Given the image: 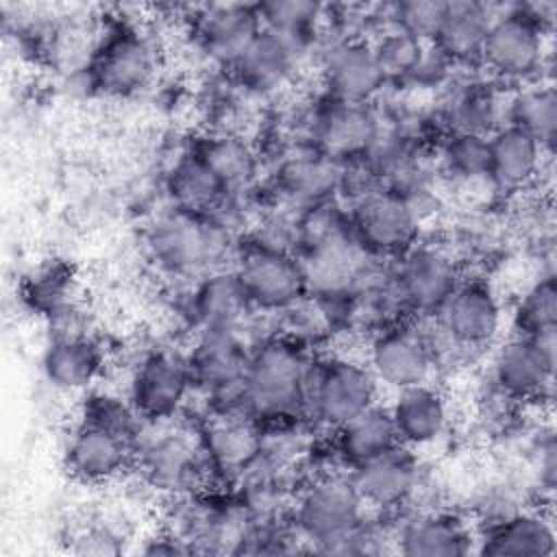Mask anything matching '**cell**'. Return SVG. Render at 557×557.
Instances as JSON below:
<instances>
[{
    "instance_id": "obj_26",
    "label": "cell",
    "mask_w": 557,
    "mask_h": 557,
    "mask_svg": "<svg viewBox=\"0 0 557 557\" xmlns=\"http://www.w3.org/2000/svg\"><path fill=\"white\" fill-rule=\"evenodd\" d=\"M492 20L494 11L490 4L472 0L446 2L433 46L448 63L479 61Z\"/></svg>"
},
{
    "instance_id": "obj_13",
    "label": "cell",
    "mask_w": 557,
    "mask_h": 557,
    "mask_svg": "<svg viewBox=\"0 0 557 557\" xmlns=\"http://www.w3.org/2000/svg\"><path fill=\"white\" fill-rule=\"evenodd\" d=\"M368 368L392 392L429 383L435 359L424 333L411 326L381 329L368 348Z\"/></svg>"
},
{
    "instance_id": "obj_12",
    "label": "cell",
    "mask_w": 557,
    "mask_h": 557,
    "mask_svg": "<svg viewBox=\"0 0 557 557\" xmlns=\"http://www.w3.org/2000/svg\"><path fill=\"white\" fill-rule=\"evenodd\" d=\"M194 387L187 357L172 350H154L135 368L128 385V403L146 422L172 420Z\"/></svg>"
},
{
    "instance_id": "obj_24",
    "label": "cell",
    "mask_w": 557,
    "mask_h": 557,
    "mask_svg": "<svg viewBox=\"0 0 557 557\" xmlns=\"http://www.w3.org/2000/svg\"><path fill=\"white\" fill-rule=\"evenodd\" d=\"M261 28L257 4H218L200 15L198 37L209 57L233 65Z\"/></svg>"
},
{
    "instance_id": "obj_9",
    "label": "cell",
    "mask_w": 557,
    "mask_h": 557,
    "mask_svg": "<svg viewBox=\"0 0 557 557\" xmlns=\"http://www.w3.org/2000/svg\"><path fill=\"white\" fill-rule=\"evenodd\" d=\"M252 305L261 311H287L302 300L309 281L294 252L250 244L233 270Z\"/></svg>"
},
{
    "instance_id": "obj_32",
    "label": "cell",
    "mask_w": 557,
    "mask_h": 557,
    "mask_svg": "<svg viewBox=\"0 0 557 557\" xmlns=\"http://www.w3.org/2000/svg\"><path fill=\"white\" fill-rule=\"evenodd\" d=\"M513 335H548L557 333V285L555 276L546 274L524 289L511 313Z\"/></svg>"
},
{
    "instance_id": "obj_30",
    "label": "cell",
    "mask_w": 557,
    "mask_h": 557,
    "mask_svg": "<svg viewBox=\"0 0 557 557\" xmlns=\"http://www.w3.org/2000/svg\"><path fill=\"white\" fill-rule=\"evenodd\" d=\"M507 124L527 131L544 150H550L557 135V96L550 83L527 85L505 104Z\"/></svg>"
},
{
    "instance_id": "obj_3",
    "label": "cell",
    "mask_w": 557,
    "mask_h": 557,
    "mask_svg": "<svg viewBox=\"0 0 557 557\" xmlns=\"http://www.w3.org/2000/svg\"><path fill=\"white\" fill-rule=\"evenodd\" d=\"M379 383L368 363L348 357L311 361L305 409L326 429H339L372 405H376Z\"/></svg>"
},
{
    "instance_id": "obj_16",
    "label": "cell",
    "mask_w": 557,
    "mask_h": 557,
    "mask_svg": "<svg viewBox=\"0 0 557 557\" xmlns=\"http://www.w3.org/2000/svg\"><path fill=\"white\" fill-rule=\"evenodd\" d=\"M324 81L331 98L368 104L381 91L387 76L374 46L359 37H348L329 50Z\"/></svg>"
},
{
    "instance_id": "obj_35",
    "label": "cell",
    "mask_w": 557,
    "mask_h": 557,
    "mask_svg": "<svg viewBox=\"0 0 557 557\" xmlns=\"http://www.w3.org/2000/svg\"><path fill=\"white\" fill-rule=\"evenodd\" d=\"M446 170L461 178H481L487 172V135L472 131H455L442 148Z\"/></svg>"
},
{
    "instance_id": "obj_21",
    "label": "cell",
    "mask_w": 557,
    "mask_h": 557,
    "mask_svg": "<svg viewBox=\"0 0 557 557\" xmlns=\"http://www.w3.org/2000/svg\"><path fill=\"white\" fill-rule=\"evenodd\" d=\"M104 368L100 344L83 331H61L46 346L41 370L50 385L63 392L89 387Z\"/></svg>"
},
{
    "instance_id": "obj_15",
    "label": "cell",
    "mask_w": 557,
    "mask_h": 557,
    "mask_svg": "<svg viewBox=\"0 0 557 557\" xmlns=\"http://www.w3.org/2000/svg\"><path fill=\"white\" fill-rule=\"evenodd\" d=\"M157 67L154 50L137 30L122 28L104 39L96 63V85L113 96H128L144 89Z\"/></svg>"
},
{
    "instance_id": "obj_10",
    "label": "cell",
    "mask_w": 557,
    "mask_h": 557,
    "mask_svg": "<svg viewBox=\"0 0 557 557\" xmlns=\"http://www.w3.org/2000/svg\"><path fill=\"white\" fill-rule=\"evenodd\" d=\"M437 333L453 348H485L503 326V307L496 292L476 278L459 281L433 313Z\"/></svg>"
},
{
    "instance_id": "obj_25",
    "label": "cell",
    "mask_w": 557,
    "mask_h": 557,
    "mask_svg": "<svg viewBox=\"0 0 557 557\" xmlns=\"http://www.w3.org/2000/svg\"><path fill=\"white\" fill-rule=\"evenodd\" d=\"M396 544L409 557H461L472 550V533L453 513L424 511L398 529Z\"/></svg>"
},
{
    "instance_id": "obj_33",
    "label": "cell",
    "mask_w": 557,
    "mask_h": 557,
    "mask_svg": "<svg viewBox=\"0 0 557 557\" xmlns=\"http://www.w3.org/2000/svg\"><path fill=\"white\" fill-rule=\"evenodd\" d=\"M196 154L215 174L226 191H235L246 185L255 174V157L246 144L235 137L205 139Z\"/></svg>"
},
{
    "instance_id": "obj_11",
    "label": "cell",
    "mask_w": 557,
    "mask_h": 557,
    "mask_svg": "<svg viewBox=\"0 0 557 557\" xmlns=\"http://www.w3.org/2000/svg\"><path fill=\"white\" fill-rule=\"evenodd\" d=\"M154 431L148 437H135V453L146 479L168 492L191 490L209 459L205 446L194 442L189 433L178 429H168V420L150 422Z\"/></svg>"
},
{
    "instance_id": "obj_29",
    "label": "cell",
    "mask_w": 557,
    "mask_h": 557,
    "mask_svg": "<svg viewBox=\"0 0 557 557\" xmlns=\"http://www.w3.org/2000/svg\"><path fill=\"white\" fill-rule=\"evenodd\" d=\"M398 444L389 411L379 403L335 429V453L350 468H357Z\"/></svg>"
},
{
    "instance_id": "obj_37",
    "label": "cell",
    "mask_w": 557,
    "mask_h": 557,
    "mask_svg": "<svg viewBox=\"0 0 557 557\" xmlns=\"http://www.w3.org/2000/svg\"><path fill=\"white\" fill-rule=\"evenodd\" d=\"M446 2L437 0H409L398 2L392 7L389 22L396 30L418 39V41H433L437 26L442 22Z\"/></svg>"
},
{
    "instance_id": "obj_22",
    "label": "cell",
    "mask_w": 557,
    "mask_h": 557,
    "mask_svg": "<svg viewBox=\"0 0 557 557\" xmlns=\"http://www.w3.org/2000/svg\"><path fill=\"white\" fill-rule=\"evenodd\" d=\"M313 135L322 154L331 159L357 157L374 146L376 117L366 104L331 98V107L320 111L313 124Z\"/></svg>"
},
{
    "instance_id": "obj_31",
    "label": "cell",
    "mask_w": 557,
    "mask_h": 557,
    "mask_svg": "<svg viewBox=\"0 0 557 557\" xmlns=\"http://www.w3.org/2000/svg\"><path fill=\"white\" fill-rule=\"evenodd\" d=\"M170 189L176 209L207 215H213V209H218L228 194L196 152L185 154L174 165L170 176Z\"/></svg>"
},
{
    "instance_id": "obj_23",
    "label": "cell",
    "mask_w": 557,
    "mask_h": 557,
    "mask_svg": "<svg viewBox=\"0 0 557 557\" xmlns=\"http://www.w3.org/2000/svg\"><path fill=\"white\" fill-rule=\"evenodd\" d=\"M302 44L272 28H261L244 54L233 63L239 81L255 91L281 87L294 72Z\"/></svg>"
},
{
    "instance_id": "obj_36",
    "label": "cell",
    "mask_w": 557,
    "mask_h": 557,
    "mask_svg": "<svg viewBox=\"0 0 557 557\" xmlns=\"http://www.w3.org/2000/svg\"><path fill=\"white\" fill-rule=\"evenodd\" d=\"M257 11L265 28L289 35L300 44H305V37L320 17V7L305 0H272L257 4Z\"/></svg>"
},
{
    "instance_id": "obj_4",
    "label": "cell",
    "mask_w": 557,
    "mask_h": 557,
    "mask_svg": "<svg viewBox=\"0 0 557 557\" xmlns=\"http://www.w3.org/2000/svg\"><path fill=\"white\" fill-rule=\"evenodd\" d=\"M154 259L170 272L187 274L211 270L228 250V228L207 213L176 209L163 215L148 237Z\"/></svg>"
},
{
    "instance_id": "obj_18",
    "label": "cell",
    "mask_w": 557,
    "mask_h": 557,
    "mask_svg": "<svg viewBox=\"0 0 557 557\" xmlns=\"http://www.w3.org/2000/svg\"><path fill=\"white\" fill-rule=\"evenodd\" d=\"M476 542V553L487 557H550L557 550L553 518L535 509L498 518Z\"/></svg>"
},
{
    "instance_id": "obj_38",
    "label": "cell",
    "mask_w": 557,
    "mask_h": 557,
    "mask_svg": "<svg viewBox=\"0 0 557 557\" xmlns=\"http://www.w3.org/2000/svg\"><path fill=\"white\" fill-rule=\"evenodd\" d=\"M78 544H83L78 550L81 553H115L117 546V537L109 531V529H87L78 535L76 540Z\"/></svg>"
},
{
    "instance_id": "obj_6",
    "label": "cell",
    "mask_w": 557,
    "mask_h": 557,
    "mask_svg": "<svg viewBox=\"0 0 557 557\" xmlns=\"http://www.w3.org/2000/svg\"><path fill=\"white\" fill-rule=\"evenodd\" d=\"M348 222L352 242L366 255L396 257L407 252L418 237V209L392 189L359 196Z\"/></svg>"
},
{
    "instance_id": "obj_34",
    "label": "cell",
    "mask_w": 557,
    "mask_h": 557,
    "mask_svg": "<svg viewBox=\"0 0 557 557\" xmlns=\"http://www.w3.org/2000/svg\"><path fill=\"white\" fill-rule=\"evenodd\" d=\"M342 172L335 165V159L320 152V157H300L283 170L285 191L305 202H318L329 191L339 187Z\"/></svg>"
},
{
    "instance_id": "obj_7",
    "label": "cell",
    "mask_w": 557,
    "mask_h": 557,
    "mask_svg": "<svg viewBox=\"0 0 557 557\" xmlns=\"http://www.w3.org/2000/svg\"><path fill=\"white\" fill-rule=\"evenodd\" d=\"M557 333L509 337L492 359V383L509 400H548L555 381Z\"/></svg>"
},
{
    "instance_id": "obj_17",
    "label": "cell",
    "mask_w": 557,
    "mask_h": 557,
    "mask_svg": "<svg viewBox=\"0 0 557 557\" xmlns=\"http://www.w3.org/2000/svg\"><path fill=\"white\" fill-rule=\"evenodd\" d=\"M387 411L398 442L411 450L442 440L450 420L446 398L431 383L394 392Z\"/></svg>"
},
{
    "instance_id": "obj_28",
    "label": "cell",
    "mask_w": 557,
    "mask_h": 557,
    "mask_svg": "<svg viewBox=\"0 0 557 557\" xmlns=\"http://www.w3.org/2000/svg\"><path fill=\"white\" fill-rule=\"evenodd\" d=\"M209 463L224 474H239L248 470L261 455V440L252 424L237 413H222L215 418L202 440Z\"/></svg>"
},
{
    "instance_id": "obj_19",
    "label": "cell",
    "mask_w": 557,
    "mask_h": 557,
    "mask_svg": "<svg viewBox=\"0 0 557 557\" xmlns=\"http://www.w3.org/2000/svg\"><path fill=\"white\" fill-rule=\"evenodd\" d=\"M544 146L527 131L505 124L487 135L485 178L500 191H520L542 170Z\"/></svg>"
},
{
    "instance_id": "obj_8",
    "label": "cell",
    "mask_w": 557,
    "mask_h": 557,
    "mask_svg": "<svg viewBox=\"0 0 557 557\" xmlns=\"http://www.w3.org/2000/svg\"><path fill=\"white\" fill-rule=\"evenodd\" d=\"M248 357L250 350L242 342L239 331L233 329L202 331L187 357L194 383L220 400L226 407L224 413H235L237 409L248 413L244 394Z\"/></svg>"
},
{
    "instance_id": "obj_14",
    "label": "cell",
    "mask_w": 557,
    "mask_h": 557,
    "mask_svg": "<svg viewBox=\"0 0 557 557\" xmlns=\"http://www.w3.org/2000/svg\"><path fill=\"white\" fill-rule=\"evenodd\" d=\"M459 268L453 257L435 246H411L400 255L394 292L403 307L433 315L448 294L459 285Z\"/></svg>"
},
{
    "instance_id": "obj_20",
    "label": "cell",
    "mask_w": 557,
    "mask_h": 557,
    "mask_svg": "<svg viewBox=\"0 0 557 557\" xmlns=\"http://www.w3.org/2000/svg\"><path fill=\"white\" fill-rule=\"evenodd\" d=\"M350 474L363 503L376 509L403 505L418 487V461L403 444L352 468Z\"/></svg>"
},
{
    "instance_id": "obj_27",
    "label": "cell",
    "mask_w": 557,
    "mask_h": 557,
    "mask_svg": "<svg viewBox=\"0 0 557 557\" xmlns=\"http://www.w3.org/2000/svg\"><path fill=\"white\" fill-rule=\"evenodd\" d=\"M191 307L202 331H239L246 315L252 311V305L233 270L209 272L196 287Z\"/></svg>"
},
{
    "instance_id": "obj_1",
    "label": "cell",
    "mask_w": 557,
    "mask_h": 557,
    "mask_svg": "<svg viewBox=\"0 0 557 557\" xmlns=\"http://www.w3.org/2000/svg\"><path fill=\"white\" fill-rule=\"evenodd\" d=\"M311 361L300 342L289 335H274L250 350L244 394L248 416L289 418L305 409Z\"/></svg>"
},
{
    "instance_id": "obj_5",
    "label": "cell",
    "mask_w": 557,
    "mask_h": 557,
    "mask_svg": "<svg viewBox=\"0 0 557 557\" xmlns=\"http://www.w3.org/2000/svg\"><path fill=\"white\" fill-rule=\"evenodd\" d=\"M546 20L529 7L494 13L479 61L505 81H527L540 74L546 59Z\"/></svg>"
},
{
    "instance_id": "obj_2",
    "label": "cell",
    "mask_w": 557,
    "mask_h": 557,
    "mask_svg": "<svg viewBox=\"0 0 557 557\" xmlns=\"http://www.w3.org/2000/svg\"><path fill=\"white\" fill-rule=\"evenodd\" d=\"M366 503L348 472L315 479L296 500V531L322 550L342 553L363 522Z\"/></svg>"
}]
</instances>
